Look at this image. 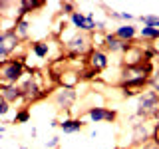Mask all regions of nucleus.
Masks as SVG:
<instances>
[{
	"mask_svg": "<svg viewBox=\"0 0 159 149\" xmlns=\"http://www.w3.org/2000/svg\"><path fill=\"white\" fill-rule=\"evenodd\" d=\"M64 46L70 52L72 58H80V56H86L93 50V44H92V38L88 36L86 32H76L72 38L64 40Z\"/></svg>",
	"mask_w": 159,
	"mask_h": 149,
	"instance_id": "f257e3e1",
	"label": "nucleus"
},
{
	"mask_svg": "<svg viewBox=\"0 0 159 149\" xmlns=\"http://www.w3.org/2000/svg\"><path fill=\"white\" fill-rule=\"evenodd\" d=\"M159 106V96L153 89H145L143 93H137V107H135V117L149 121L153 109Z\"/></svg>",
	"mask_w": 159,
	"mask_h": 149,
	"instance_id": "f03ea898",
	"label": "nucleus"
},
{
	"mask_svg": "<svg viewBox=\"0 0 159 149\" xmlns=\"http://www.w3.org/2000/svg\"><path fill=\"white\" fill-rule=\"evenodd\" d=\"M24 72H26V68H24L22 58L8 60V62H4L2 68H0V82H4V84H18L20 79L24 78Z\"/></svg>",
	"mask_w": 159,
	"mask_h": 149,
	"instance_id": "7ed1b4c3",
	"label": "nucleus"
},
{
	"mask_svg": "<svg viewBox=\"0 0 159 149\" xmlns=\"http://www.w3.org/2000/svg\"><path fill=\"white\" fill-rule=\"evenodd\" d=\"M18 46H20V38L14 28H8L4 32H0V64L6 62V58L12 56Z\"/></svg>",
	"mask_w": 159,
	"mask_h": 149,
	"instance_id": "20e7f679",
	"label": "nucleus"
},
{
	"mask_svg": "<svg viewBox=\"0 0 159 149\" xmlns=\"http://www.w3.org/2000/svg\"><path fill=\"white\" fill-rule=\"evenodd\" d=\"M131 139L135 145H143V143H147L149 139L153 137V133H155V129H151L149 125V121H143V119H137L135 115L131 117Z\"/></svg>",
	"mask_w": 159,
	"mask_h": 149,
	"instance_id": "39448f33",
	"label": "nucleus"
},
{
	"mask_svg": "<svg viewBox=\"0 0 159 149\" xmlns=\"http://www.w3.org/2000/svg\"><path fill=\"white\" fill-rule=\"evenodd\" d=\"M20 89H22V96H24V102H36V99L44 97L46 96V92H44V88L40 86L38 78L36 76H30L26 79H22V84H18Z\"/></svg>",
	"mask_w": 159,
	"mask_h": 149,
	"instance_id": "423d86ee",
	"label": "nucleus"
},
{
	"mask_svg": "<svg viewBox=\"0 0 159 149\" xmlns=\"http://www.w3.org/2000/svg\"><path fill=\"white\" fill-rule=\"evenodd\" d=\"M86 119L92 123H113L117 119V111L102 106H92L86 109Z\"/></svg>",
	"mask_w": 159,
	"mask_h": 149,
	"instance_id": "0eeeda50",
	"label": "nucleus"
},
{
	"mask_svg": "<svg viewBox=\"0 0 159 149\" xmlns=\"http://www.w3.org/2000/svg\"><path fill=\"white\" fill-rule=\"evenodd\" d=\"M78 93L74 88H60L58 92H54V103H56L58 109H64V111H68L70 107L74 106V102H76Z\"/></svg>",
	"mask_w": 159,
	"mask_h": 149,
	"instance_id": "6e6552de",
	"label": "nucleus"
},
{
	"mask_svg": "<svg viewBox=\"0 0 159 149\" xmlns=\"http://www.w3.org/2000/svg\"><path fill=\"white\" fill-rule=\"evenodd\" d=\"M103 52H111V54H127L129 50H131V42H121L119 38L113 36V32L111 34H106L103 36Z\"/></svg>",
	"mask_w": 159,
	"mask_h": 149,
	"instance_id": "1a4fd4ad",
	"label": "nucleus"
},
{
	"mask_svg": "<svg viewBox=\"0 0 159 149\" xmlns=\"http://www.w3.org/2000/svg\"><path fill=\"white\" fill-rule=\"evenodd\" d=\"M0 97L6 99L10 106L16 102H24L22 89H20L18 84H0Z\"/></svg>",
	"mask_w": 159,
	"mask_h": 149,
	"instance_id": "9d476101",
	"label": "nucleus"
},
{
	"mask_svg": "<svg viewBox=\"0 0 159 149\" xmlns=\"http://www.w3.org/2000/svg\"><path fill=\"white\" fill-rule=\"evenodd\" d=\"M107 64H109V60H107V54L103 52L102 48H93L92 52H89V68L93 70V72H102V70H106L107 68Z\"/></svg>",
	"mask_w": 159,
	"mask_h": 149,
	"instance_id": "9b49d317",
	"label": "nucleus"
},
{
	"mask_svg": "<svg viewBox=\"0 0 159 149\" xmlns=\"http://www.w3.org/2000/svg\"><path fill=\"white\" fill-rule=\"evenodd\" d=\"M86 127L82 117H66L60 121V129H62L66 135H72V133H80L82 129Z\"/></svg>",
	"mask_w": 159,
	"mask_h": 149,
	"instance_id": "f8f14e48",
	"label": "nucleus"
},
{
	"mask_svg": "<svg viewBox=\"0 0 159 149\" xmlns=\"http://www.w3.org/2000/svg\"><path fill=\"white\" fill-rule=\"evenodd\" d=\"M113 36L119 38L121 42H133L137 36V28L133 24H119V26L113 30Z\"/></svg>",
	"mask_w": 159,
	"mask_h": 149,
	"instance_id": "ddd939ff",
	"label": "nucleus"
},
{
	"mask_svg": "<svg viewBox=\"0 0 159 149\" xmlns=\"http://www.w3.org/2000/svg\"><path fill=\"white\" fill-rule=\"evenodd\" d=\"M38 8H44V2H42V0H22V2H18L16 20L26 18L28 12H32V10H38Z\"/></svg>",
	"mask_w": 159,
	"mask_h": 149,
	"instance_id": "4468645a",
	"label": "nucleus"
},
{
	"mask_svg": "<svg viewBox=\"0 0 159 149\" xmlns=\"http://www.w3.org/2000/svg\"><path fill=\"white\" fill-rule=\"evenodd\" d=\"M30 50H32V54H34L36 58L44 60V58H48V54H50V42H48V40L32 42V44H30Z\"/></svg>",
	"mask_w": 159,
	"mask_h": 149,
	"instance_id": "2eb2a0df",
	"label": "nucleus"
},
{
	"mask_svg": "<svg viewBox=\"0 0 159 149\" xmlns=\"http://www.w3.org/2000/svg\"><path fill=\"white\" fill-rule=\"evenodd\" d=\"M70 22H72V26L78 30V32H86L88 34V22H86V12H80V10H76V12L70 16Z\"/></svg>",
	"mask_w": 159,
	"mask_h": 149,
	"instance_id": "dca6fc26",
	"label": "nucleus"
},
{
	"mask_svg": "<svg viewBox=\"0 0 159 149\" xmlns=\"http://www.w3.org/2000/svg\"><path fill=\"white\" fill-rule=\"evenodd\" d=\"M137 34L141 36V40H147V42H157V40H159V30L157 28L143 26V28L137 30Z\"/></svg>",
	"mask_w": 159,
	"mask_h": 149,
	"instance_id": "f3484780",
	"label": "nucleus"
},
{
	"mask_svg": "<svg viewBox=\"0 0 159 149\" xmlns=\"http://www.w3.org/2000/svg\"><path fill=\"white\" fill-rule=\"evenodd\" d=\"M14 30H16V34H18L20 40H26L28 38V30H30V20L28 18L16 20V22H14Z\"/></svg>",
	"mask_w": 159,
	"mask_h": 149,
	"instance_id": "a211bd4d",
	"label": "nucleus"
},
{
	"mask_svg": "<svg viewBox=\"0 0 159 149\" xmlns=\"http://www.w3.org/2000/svg\"><path fill=\"white\" fill-rule=\"evenodd\" d=\"M30 117H32L30 107H20L16 111V115H14V119H12V123H18V125H20V123H28Z\"/></svg>",
	"mask_w": 159,
	"mask_h": 149,
	"instance_id": "6ab92c4d",
	"label": "nucleus"
},
{
	"mask_svg": "<svg viewBox=\"0 0 159 149\" xmlns=\"http://www.w3.org/2000/svg\"><path fill=\"white\" fill-rule=\"evenodd\" d=\"M139 22H141L143 26L159 30V16H157V14H141V16H139Z\"/></svg>",
	"mask_w": 159,
	"mask_h": 149,
	"instance_id": "aec40b11",
	"label": "nucleus"
},
{
	"mask_svg": "<svg viewBox=\"0 0 159 149\" xmlns=\"http://www.w3.org/2000/svg\"><path fill=\"white\" fill-rule=\"evenodd\" d=\"M149 89H153V92L159 96V68L153 72V76H151V79H149Z\"/></svg>",
	"mask_w": 159,
	"mask_h": 149,
	"instance_id": "412c9836",
	"label": "nucleus"
},
{
	"mask_svg": "<svg viewBox=\"0 0 159 149\" xmlns=\"http://www.w3.org/2000/svg\"><path fill=\"white\" fill-rule=\"evenodd\" d=\"M60 8H62V14H70V16L78 10L76 8V2H62V4H60Z\"/></svg>",
	"mask_w": 159,
	"mask_h": 149,
	"instance_id": "4be33fe9",
	"label": "nucleus"
},
{
	"mask_svg": "<svg viewBox=\"0 0 159 149\" xmlns=\"http://www.w3.org/2000/svg\"><path fill=\"white\" fill-rule=\"evenodd\" d=\"M8 111H10V103L6 102V99H2V97H0V117H4Z\"/></svg>",
	"mask_w": 159,
	"mask_h": 149,
	"instance_id": "5701e85b",
	"label": "nucleus"
},
{
	"mask_svg": "<svg viewBox=\"0 0 159 149\" xmlns=\"http://www.w3.org/2000/svg\"><path fill=\"white\" fill-rule=\"evenodd\" d=\"M58 145H60V137H58V135H54V137H50V139H48V141H46V147H48V149H56Z\"/></svg>",
	"mask_w": 159,
	"mask_h": 149,
	"instance_id": "b1692460",
	"label": "nucleus"
},
{
	"mask_svg": "<svg viewBox=\"0 0 159 149\" xmlns=\"http://www.w3.org/2000/svg\"><path fill=\"white\" fill-rule=\"evenodd\" d=\"M107 18H111V20H121V12L109 8V10H107Z\"/></svg>",
	"mask_w": 159,
	"mask_h": 149,
	"instance_id": "393cba45",
	"label": "nucleus"
},
{
	"mask_svg": "<svg viewBox=\"0 0 159 149\" xmlns=\"http://www.w3.org/2000/svg\"><path fill=\"white\" fill-rule=\"evenodd\" d=\"M135 18L131 12H121V22H125V24H131V20Z\"/></svg>",
	"mask_w": 159,
	"mask_h": 149,
	"instance_id": "a878e982",
	"label": "nucleus"
},
{
	"mask_svg": "<svg viewBox=\"0 0 159 149\" xmlns=\"http://www.w3.org/2000/svg\"><path fill=\"white\" fill-rule=\"evenodd\" d=\"M149 119H153L155 123H159V106L153 109V113H151V117H149Z\"/></svg>",
	"mask_w": 159,
	"mask_h": 149,
	"instance_id": "bb28decb",
	"label": "nucleus"
},
{
	"mask_svg": "<svg viewBox=\"0 0 159 149\" xmlns=\"http://www.w3.org/2000/svg\"><path fill=\"white\" fill-rule=\"evenodd\" d=\"M50 127H60V121L58 119H52V121H50Z\"/></svg>",
	"mask_w": 159,
	"mask_h": 149,
	"instance_id": "cd10ccee",
	"label": "nucleus"
},
{
	"mask_svg": "<svg viewBox=\"0 0 159 149\" xmlns=\"http://www.w3.org/2000/svg\"><path fill=\"white\" fill-rule=\"evenodd\" d=\"M4 133H6V125H0V137H2Z\"/></svg>",
	"mask_w": 159,
	"mask_h": 149,
	"instance_id": "c85d7f7f",
	"label": "nucleus"
},
{
	"mask_svg": "<svg viewBox=\"0 0 159 149\" xmlns=\"http://www.w3.org/2000/svg\"><path fill=\"white\" fill-rule=\"evenodd\" d=\"M30 135H32V137H36V135H38V129H36V127H32V131H30Z\"/></svg>",
	"mask_w": 159,
	"mask_h": 149,
	"instance_id": "c756f323",
	"label": "nucleus"
},
{
	"mask_svg": "<svg viewBox=\"0 0 159 149\" xmlns=\"http://www.w3.org/2000/svg\"><path fill=\"white\" fill-rule=\"evenodd\" d=\"M155 50H157V54H159V40H157V44H155Z\"/></svg>",
	"mask_w": 159,
	"mask_h": 149,
	"instance_id": "7c9ffc66",
	"label": "nucleus"
},
{
	"mask_svg": "<svg viewBox=\"0 0 159 149\" xmlns=\"http://www.w3.org/2000/svg\"><path fill=\"white\" fill-rule=\"evenodd\" d=\"M18 149H28V147H26V145H20V147H18Z\"/></svg>",
	"mask_w": 159,
	"mask_h": 149,
	"instance_id": "2f4dec72",
	"label": "nucleus"
}]
</instances>
